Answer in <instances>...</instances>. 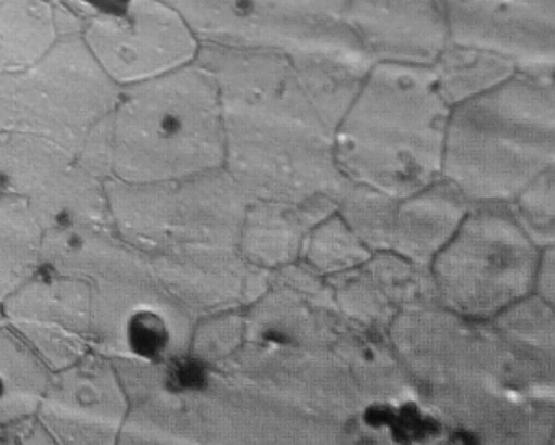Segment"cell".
Here are the masks:
<instances>
[{"mask_svg": "<svg viewBox=\"0 0 555 445\" xmlns=\"http://www.w3.org/2000/svg\"><path fill=\"white\" fill-rule=\"evenodd\" d=\"M0 323H2V312H0Z\"/></svg>", "mask_w": 555, "mask_h": 445, "instance_id": "obj_16", "label": "cell"}, {"mask_svg": "<svg viewBox=\"0 0 555 445\" xmlns=\"http://www.w3.org/2000/svg\"><path fill=\"white\" fill-rule=\"evenodd\" d=\"M61 35L56 9L44 0H0V74L34 63Z\"/></svg>", "mask_w": 555, "mask_h": 445, "instance_id": "obj_13", "label": "cell"}, {"mask_svg": "<svg viewBox=\"0 0 555 445\" xmlns=\"http://www.w3.org/2000/svg\"><path fill=\"white\" fill-rule=\"evenodd\" d=\"M118 96L79 34H64L34 63L0 74V135L37 136L77 157Z\"/></svg>", "mask_w": 555, "mask_h": 445, "instance_id": "obj_3", "label": "cell"}, {"mask_svg": "<svg viewBox=\"0 0 555 445\" xmlns=\"http://www.w3.org/2000/svg\"><path fill=\"white\" fill-rule=\"evenodd\" d=\"M41 268L89 282L95 353L138 364L186 356V308L155 278L147 256L112 226L47 230Z\"/></svg>", "mask_w": 555, "mask_h": 445, "instance_id": "obj_1", "label": "cell"}, {"mask_svg": "<svg viewBox=\"0 0 555 445\" xmlns=\"http://www.w3.org/2000/svg\"><path fill=\"white\" fill-rule=\"evenodd\" d=\"M109 129L116 180L158 183L207 174L225 138L216 80L194 61L119 87Z\"/></svg>", "mask_w": 555, "mask_h": 445, "instance_id": "obj_2", "label": "cell"}, {"mask_svg": "<svg viewBox=\"0 0 555 445\" xmlns=\"http://www.w3.org/2000/svg\"><path fill=\"white\" fill-rule=\"evenodd\" d=\"M201 47L301 53L360 51L344 22V0H162Z\"/></svg>", "mask_w": 555, "mask_h": 445, "instance_id": "obj_4", "label": "cell"}, {"mask_svg": "<svg viewBox=\"0 0 555 445\" xmlns=\"http://www.w3.org/2000/svg\"><path fill=\"white\" fill-rule=\"evenodd\" d=\"M2 323L22 338L51 372L92 351L89 282L41 268L2 304Z\"/></svg>", "mask_w": 555, "mask_h": 445, "instance_id": "obj_7", "label": "cell"}, {"mask_svg": "<svg viewBox=\"0 0 555 445\" xmlns=\"http://www.w3.org/2000/svg\"><path fill=\"white\" fill-rule=\"evenodd\" d=\"M430 71L444 102L454 106L495 89L518 67L502 54L450 40Z\"/></svg>", "mask_w": 555, "mask_h": 445, "instance_id": "obj_12", "label": "cell"}, {"mask_svg": "<svg viewBox=\"0 0 555 445\" xmlns=\"http://www.w3.org/2000/svg\"><path fill=\"white\" fill-rule=\"evenodd\" d=\"M50 377L41 357L0 323V442H5V429L37 416Z\"/></svg>", "mask_w": 555, "mask_h": 445, "instance_id": "obj_11", "label": "cell"}, {"mask_svg": "<svg viewBox=\"0 0 555 445\" xmlns=\"http://www.w3.org/2000/svg\"><path fill=\"white\" fill-rule=\"evenodd\" d=\"M344 22L372 64L430 67L450 41L440 0H344Z\"/></svg>", "mask_w": 555, "mask_h": 445, "instance_id": "obj_10", "label": "cell"}, {"mask_svg": "<svg viewBox=\"0 0 555 445\" xmlns=\"http://www.w3.org/2000/svg\"><path fill=\"white\" fill-rule=\"evenodd\" d=\"M77 34L118 87L188 66L201 50L186 22L162 0H108L80 21Z\"/></svg>", "mask_w": 555, "mask_h": 445, "instance_id": "obj_5", "label": "cell"}, {"mask_svg": "<svg viewBox=\"0 0 555 445\" xmlns=\"http://www.w3.org/2000/svg\"><path fill=\"white\" fill-rule=\"evenodd\" d=\"M450 40L502 54L518 71L554 73L555 0H440Z\"/></svg>", "mask_w": 555, "mask_h": 445, "instance_id": "obj_9", "label": "cell"}, {"mask_svg": "<svg viewBox=\"0 0 555 445\" xmlns=\"http://www.w3.org/2000/svg\"><path fill=\"white\" fill-rule=\"evenodd\" d=\"M48 4L53 5L54 9H60L64 4V0H44Z\"/></svg>", "mask_w": 555, "mask_h": 445, "instance_id": "obj_15", "label": "cell"}, {"mask_svg": "<svg viewBox=\"0 0 555 445\" xmlns=\"http://www.w3.org/2000/svg\"><path fill=\"white\" fill-rule=\"evenodd\" d=\"M129 411V398L112 359L90 351L51 372L38 421L54 444L112 445Z\"/></svg>", "mask_w": 555, "mask_h": 445, "instance_id": "obj_8", "label": "cell"}, {"mask_svg": "<svg viewBox=\"0 0 555 445\" xmlns=\"http://www.w3.org/2000/svg\"><path fill=\"white\" fill-rule=\"evenodd\" d=\"M43 237L27 204L0 191V304L40 271Z\"/></svg>", "mask_w": 555, "mask_h": 445, "instance_id": "obj_14", "label": "cell"}, {"mask_svg": "<svg viewBox=\"0 0 555 445\" xmlns=\"http://www.w3.org/2000/svg\"><path fill=\"white\" fill-rule=\"evenodd\" d=\"M0 191L24 201L44 232L112 226L105 181L48 139L0 135Z\"/></svg>", "mask_w": 555, "mask_h": 445, "instance_id": "obj_6", "label": "cell"}]
</instances>
